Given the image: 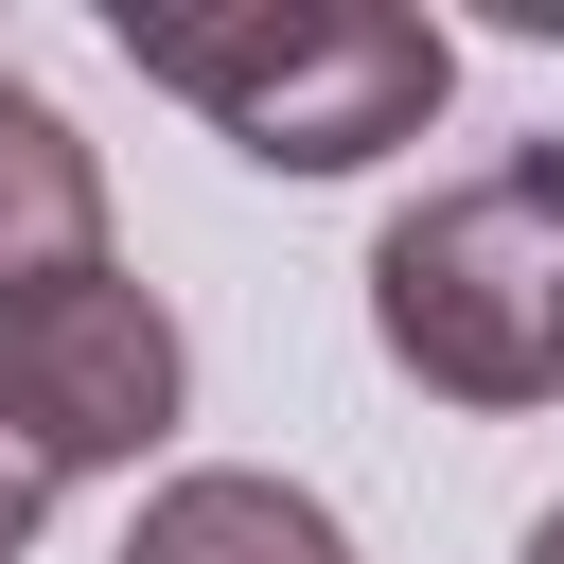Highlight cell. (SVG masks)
Returning a JSON list of instances; mask_svg holds the SVG:
<instances>
[{
  "mask_svg": "<svg viewBox=\"0 0 564 564\" xmlns=\"http://www.w3.org/2000/svg\"><path fill=\"white\" fill-rule=\"evenodd\" d=\"M370 335L441 405H546L564 388V141H511L405 194L370 247Z\"/></svg>",
  "mask_w": 564,
  "mask_h": 564,
  "instance_id": "7a4b0ae2",
  "label": "cell"
},
{
  "mask_svg": "<svg viewBox=\"0 0 564 564\" xmlns=\"http://www.w3.org/2000/svg\"><path fill=\"white\" fill-rule=\"evenodd\" d=\"M70 264H106V159L70 141V106H35L0 70V300H35Z\"/></svg>",
  "mask_w": 564,
  "mask_h": 564,
  "instance_id": "277c9868",
  "label": "cell"
},
{
  "mask_svg": "<svg viewBox=\"0 0 564 564\" xmlns=\"http://www.w3.org/2000/svg\"><path fill=\"white\" fill-rule=\"evenodd\" d=\"M123 70L212 106L264 176H352L441 123L458 53L405 0H123Z\"/></svg>",
  "mask_w": 564,
  "mask_h": 564,
  "instance_id": "6da1fadb",
  "label": "cell"
},
{
  "mask_svg": "<svg viewBox=\"0 0 564 564\" xmlns=\"http://www.w3.org/2000/svg\"><path fill=\"white\" fill-rule=\"evenodd\" d=\"M123 564H352V529L300 494V476H159Z\"/></svg>",
  "mask_w": 564,
  "mask_h": 564,
  "instance_id": "5b68a950",
  "label": "cell"
},
{
  "mask_svg": "<svg viewBox=\"0 0 564 564\" xmlns=\"http://www.w3.org/2000/svg\"><path fill=\"white\" fill-rule=\"evenodd\" d=\"M35 511H53V476H35V458H18V441H0V564H18V546H35Z\"/></svg>",
  "mask_w": 564,
  "mask_h": 564,
  "instance_id": "8992f818",
  "label": "cell"
},
{
  "mask_svg": "<svg viewBox=\"0 0 564 564\" xmlns=\"http://www.w3.org/2000/svg\"><path fill=\"white\" fill-rule=\"evenodd\" d=\"M176 388H194V352H176L159 282L70 264V282L0 300V441H18L35 476H106V458L176 441Z\"/></svg>",
  "mask_w": 564,
  "mask_h": 564,
  "instance_id": "3957f363",
  "label": "cell"
},
{
  "mask_svg": "<svg viewBox=\"0 0 564 564\" xmlns=\"http://www.w3.org/2000/svg\"><path fill=\"white\" fill-rule=\"evenodd\" d=\"M529 564H564V511H546V529H529Z\"/></svg>",
  "mask_w": 564,
  "mask_h": 564,
  "instance_id": "52a82bcc",
  "label": "cell"
}]
</instances>
